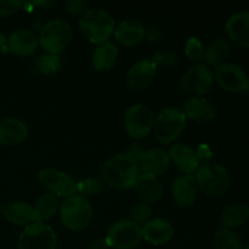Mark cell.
Returning a JSON list of instances; mask_svg holds the SVG:
<instances>
[{
  "label": "cell",
  "instance_id": "cell-19",
  "mask_svg": "<svg viewBox=\"0 0 249 249\" xmlns=\"http://www.w3.org/2000/svg\"><path fill=\"white\" fill-rule=\"evenodd\" d=\"M182 113L186 118L198 123H207L215 118V108L203 97H190L182 105Z\"/></svg>",
  "mask_w": 249,
  "mask_h": 249
},
{
  "label": "cell",
  "instance_id": "cell-24",
  "mask_svg": "<svg viewBox=\"0 0 249 249\" xmlns=\"http://www.w3.org/2000/svg\"><path fill=\"white\" fill-rule=\"evenodd\" d=\"M135 192L142 203H155L163 195V187L156 177L140 174L135 182Z\"/></svg>",
  "mask_w": 249,
  "mask_h": 249
},
{
  "label": "cell",
  "instance_id": "cell-39",
  "mask_svg": "<svg viewBox=\"0 0 249 249\" xmlns=\"http://www.w3.org/2000/svg\"><path fill=\"white\" fill-rule=\"evenodd\" d=\"M160 34H162V32L158 28H156V27H153V28H150L148 31H146L145 38H147L150 41H155L160 38Z\"/></svg>",
  "mask_w": 249,
  "mask_h": 249
},
{
  "label": "cell",
  "instance_id": "cell-15",
  "mask_svg": "<svg viewBox=\"0 0 249 249\" xmlns=\"http://www.w3.org/2000/svg\"><path fill=\"white\" fill-rule=\"evenodd\" d=\"M172 194L175 203L180 207H190L198 195V186L194 175L184 174L173 181Z\"/></svg>",
  "mask_w": 249,
  "mask_h": 249
},
{
  "label": "cell",
  "instance_id": "cell-1",
  "mask_svg": "<svg viewBox=\"0 0 249 249\" xmlns=\"http://www.w3.org/2000/svg\"><path fill=\"white\" fill-rule=\"evenodd\" d=\"M139 164L124 153L112 156L101 167V177L109 187L126 190L135 186L139 178Z\"/></svg>",
  "mask_w": 249,
  "mask_h": 249
},
{
  "label": "cell",
  "instance_id": "cell-34",
  "mask_svg": "<svg viewBox=\"0 0 249 249\" xmlns=\"http://www.w3.org/2000/svg\"><path fill=\"white\" fill-rule=\"evenodd\" d=\"M152 62L156 66H163V67H174L178 62V57L174 51L170 50H160L153 55Z\"/></svg>",
  "mask_w": 249,
  "mask_h": 249
},
{
  "label": "cell",
  "instance_id": "cell-13",
  "mask_svg": "<svg viewBox=\"0 0 249 249\" xmlns=\"http://www.w3.org/2000/svg\"><path fill=\"white\" fill-rule=\"evenodd\" d=\"M157 75V66L152 60H140L134 63L126 74V88L130 91L145 90L155 82Z\"/></svg>",
  "mask_w": 249,
  "mask_h": 249
},
{
  "label": "cell",
  "instance_id": "cell-16",
  "mask_svg": "<svg viewBox=\"0 0 249 249\" xmlns=\"http://www.w3.org/2000/svg\"><path fill=\"white\" fill-rule=\"evenodd\" d=\"M169 158L184 174L194 175L198 169L199 160L196 151L185 143H174L169 148Z\"/></svg>",
  "mask_w": 249,
  "mask_h": 249
},
{
  "label": "cell",
  "instance_id": "cell-17",
  "mask_svg": "<svg viewBox=\"0 0 249 249\" xmlns=\"http://www.w3.org/2000/svg\"><path fill=\"white\" fill-rule=\"evenodd\" d=\"M174 235V228L168 220L162 218L151 219L142 226V238L153 246H162L169 242Z\"/></svg>",
  "mask_w": 249,
  "mask_h": 249
},
{
  "label": "cell",
  "instance_id": "cell-41",
  "mask_svg": "<svg viewBox=\"0 0 249 249\" xmlns=\"http://www.w3.org/2000/svg\"><path fill=\"white\" fill-rule=\"evenodd\" d=\"M0 51L2 53L7 51V39L1 31H0Z\"/></svg>",
  "mask_w": 249,
  "mask_h": 249
},
{
  "label": "cell",
  "instance_id": "cell-26",
  "mask_svg": "<svg viewBox=\"0 0 249 249\" xmlns=\"http://www.w3.org/2000/svg\"><path fill=\"white\" fill-rule=\"evenodd\" d=\"M231 53V45L226 39L220 38L216 39V40L212 41L207 49H204V65L209 66H219L226 63V60L229 58Z\"/></svg>",
  "mask_w": 249,
  "mask_h": 249
},
{
  "label": "cell",
  "instance_id": "cell-38",
  "mask_svg": "<svg viewBox=\"0 0 249 249\" xmlns=\"http://www.w3.org/2000/svg\"><path fill=\"white\" fill-rule=\"evenodd\" d=\"M195 151H196V155H197V158H198V160H199V164L209 163V160L212 158V151L208 146L199 145V147Z\"/></svg>",
  "mask_w": 249,
  "mask_h": 249
},
{
  "label": "cell",
  "instance_id": "cell-29",
  "mask_svg": "<svg viewBox=\"0 0 249 249\" xmlns=\"http://www.w3.org/2000/svg\"><path fill=\"white\" fill-rule=\"evenodd\" d=\"M216 249H243L242 240L231 229L223 228L214 235Z\"/></svg>",
  "mask_w": 249,
  "mask_h": 249
},
{
  "label": "cell",
  "instance_id": "cell-37",
  "mask_svg": "<svg viewBox=\"0 0 249 249\" xmlns=\"http://www.w3.org/2000/svg\"><path fill=\"white\" fill-rule=\"evenodd\" d=\"M145 153H146V151L141 143H131V145L128 147V150L125 151V153H124V155L139 164V163L141 162V160L143 158V156H145Z\"/></svg>",
  "mask_w": 249,
  "mask_h": 249
},
{
  "label": "cell",
  "instance_id": "cell-3",
  "mask_svg": "<svg viewBox=\"0 0 249 249\" xmlns=\"http://www.w3.org/2000/svg\"><path fill=\"white\" fill-rule=\"evenodd\" d=\"M197 186L206 196L220 198L230 187V175L226 168L215 163H204L194 174Z\"/></svg>",
  "mask_w": 249,
  "mask_h": 249
},
{
  "label": "cell",
  "instance_id": "cell-31",
  "mask_svg": "<svg viewBox=\"0 0 249 249\" xmlns=\"http://www.w3.org/2000/svg\"><path fill=\"white\" fill-rule=\"evenodd\" d=\"M152 216V207L147 203H138L133 207L130 213V220L142 228L151 220Z\"/></svg>",
  "mask_w": 249,
  "mask_h": 249
},
{
  "label": "cell",
  "instance_id": "cell-42",
  "mask_svg": "<svg viewBox=\"0 0 249 249\" xmlns=\"http://www.w3.org/2000/svg\"><path fill=\"white\" fill-rule=\"evenodd\" d=\"M33 4L36 5V6H51V5H53V4H55V2H51V1L39 2V1H36V2H33Z\"/></svg>",
  "mask_w": 249,
  "mask_h": 249
},
{
  "label": "cell",
  "instance_id": "cell-33",
  "mask_svg": "<svg viewBox=\"0 0 249 249\" xmlns=\"http://www.w3.org/2000/svg\"><path fill=\"white\" fill-rule=\"evenodd\" d=\"M102 181L99 179H85L78 182V194L85 196H95L102 191Z\"/></svg>",
  "mask_w": 249,
  "mask_h": 249
},
{
  "label": "cell",
  "instance_id": "cell-4",
  "mask_svg": "<svg viewBox=\"0 0 249 249\" xmlns=\"http://www.w3.org/2000/svg\"><path fill=\"white\" fill-rule=\"evenodd\" d=\"M186 119L181 109L175 107L162 109L153 122V133L156 140L162 145L172 143L185 130Z\"/></svg>",
  "mask_w": 249,
  "mask_h": 249
},
{
  "label": "cell",
  "instance_id": "cell-35",
  "mask_svg": "<svg viewBox=\"0 0 249 249\" xmlns=\"http://www.w3.org/2000/svg\"><path fill=\"white\" fill-rule=\"evenodd\" d=\"M26 6L21 0H0V17H6Z\"/></svg>",
  "mask_w": 249,
  "mask_h": 249
},
{
  "label": "cell",
  "instance_id": "cell-7",
  "mask_svg": "<svg viewBox=\"0 0 249 249\" xmlns=\"http://www.w3.org/2000/svg\"><path fill=\"white\" fill-rule=\"evenodd\" d=\"M214 74L204 63H195L182 74L180 79V89L185 95L199 97L207 94L213 88Z\"/></svg>",
  "mask_w": 249,
  "mask_h": 249
},
{
  "label": "cell",
  "instance_id": "cell-9",
  "mask_svg": "<svg viewBox=\"0 0 249 249\" xmlns=\"http://www.w3.org/2000/svg\"><path fill=\"white\" fill-rule=\"evenodd\" d=\"M57 236L51 226L34 221L18 237V249H56Z\"/></svg>",
  "mask_w": 249,
  "mask_h": 249
},
{
  "label": "cell",
  "instance_id": "cell-10",
  "mask_svg": "<svg viewBox=\"0 0 249 249\" xmlns=\"http://www.w3.org/2000/svg\"><path fill=\"white\" fill-rule=\"evenodd\" d=\"M153 114L147 106L135 104L124 113V126L129 135L135 140H141L153 130Z\"/></svg>",
  "mask_w": 249,
  "mask_h": 249
},
{
  "label": "cell",
  "instance_id": "cell-18",
  "mask_svg": "<svg viewBox=\"0 0 249 249\" xmlns=\"http://www.w3.org/2000/svg\"><path fill=\"white\" fill-rule=\"evenodd\" d=\"M38 36L28 29H16L7 38V51L17 56H28L38 46Z\"/></svg>",
  "mask_w": 249,
  "mask_h": 249
},
{
  "label": "cell",
  "instance_id": "cell-25",
  "mask_svg": "<svg viewBox=\"0 0 249 249\" xmlns=\"http://www.w3.org/2000/svg\"><path fill=\"white\" fill-rule=\"evenodd\" d=\"M118 48L113 43L106 41L104 44H100L92 53V67L99 72H107L114 67L118 60Z\"/></svg>",
  "mask_w": 249,
  "mask_h": 249
},
{
  "label": "cell",
  "instance_id": "cell-30",
  "mask_svg": "<svg viewBox=\"0 0 249 249\" xmlns=\"http://www.w3.org/2000/svg\"><path fill=\"white\" fill-rule=\"evenodd\" d=\"M62 67V61L60 56L55 53H45L36 58V68L40 74L53 75Z\"/></svg>",
  "mask_w": 249,
  "mask_h": 249
},
{
  "label": "cell",
  "instance_id": "cell-36",
  "mask_svg": "<svg viewBox=\"0 0 249 249\" xmlns=\"http://www.w3.org/2000/svg\"><path fill=\"white\" fill-rule=\"evenodd\" d=\"M65 7L66 11L71 16H79V15H83L85 12L87 2L84 0H70V1H66Z\"/></svg>",
  "mask_w": 249,
  "mask_h": 249
},
{
  "label": "cell",
  "instance_id": "cell-44",
  "mask_svg": "<svg viewBox=\"0 0 249 249\" xmlns=\"http://www.w3.org/2000/svg\"><path fill=\"white\" fill-rule=\"evenodd\" d=\"M246 249H249V246H248V247H247V248H246Z\"/></svg>",
  "mask_w": 249,
  "mask_h": 249
},
{
  "label": "cell",
  "instance_id": "cell-23",
  "mask_svg": "<svg viewBox=\"0 0 249 249\" xmlns=\"http://www.w3.org/2000/svg\"><path fill=\"white\" fill-rule=\"evenodd\" d=\"M2 215L9 223L14 224V225L24 226V228L36 221L33 207L27 202L22 201L11 202L5 206L2 209Z\"/></svg>",
  "mask_w": 249,
  "mask_h": 249
},
{
  "label": "cell",
  "instance_id": "cell-28",
  "mask_svg": "<svg viewBox=\"0 0 249 249\" xmlns=\"http://www.w3.org/2000/svg\"><path fill=\"white\" fill-rule=\"evenodd\" d=\"M249 219V208L245 204H235L221 214V223L226 229H235L243 225Z\"/></svg>",
  "mask_w": 249,
  "mask_h": 249
},
{
  "label": "cell",
  "instance_id": "cell-20",
  "mask_svg": "<svg viewBox=\"0 0 249 249\" xmlns=\"http://www.w3.org/2000/svg\"><path fill=\"white\" fill-rule=\"evenodd\" d=\"M113 34L118 43L125 46H133L145 39L146 29L139 21L129 18L117 24Z\"/></svg>",
  "mask_w": 249,
  "mask_h": 249
},
{
  "label": "cell",
  "instance_id": "cell-32",
  "mask_svg": "<svg viewBox=\"0 0 249 249\" xmlns=\"http://www.w3.org/2000/svg\"><path fill=\"white\" fill-rule=\"evenodd\" d=\"M185 53L190 61L195 63H201L204 55V48L202 41L197 36H191L187 39L186 45H185Z\"/></svg>",
  "mask_w": 249,
  "mask_h": 249
},
{
  "label": "cell",
  "instance_id": "cell-21",
  "mask_svg": "<svg viewBox=\"0 0 249 249\" xmlns=\"http://www.w3.org/2000/svg\"><path fill=\"white\" fill-rule=\"evenodd\" d=\"M226 32L231 40L249 48V11L231 15L226 21Z\"/></svg>",
  "mask_w": 249,
  "mask_h": 249
},
{
  "label": "cell",
  "instance_id": "cell-27",
  "mask_svg": "<svg viewBox=\"0 0 249 249\" xmlns=\"http://www.w3.org/2000/svg\"><path fill=\"white\" fill-rule=\"evenodd\" d=\"M36 221L44 223L53 218L58 211V199L53 194H43L36 198L33 207Z\"/></svg>",
  "mask_w": 249,
  "mask_h": 249
},
{
  "label": "cell",
  "instance_id": "cell-43",
  "mask_svg": "<svg viewBox=\"0 0 249 249\" xmlns=\"http://www.w3.org/2000/svg\"><path fill=\"white\" fill-rule=\"evenodd\" d=\"M2 209H4V207H2L1 204H0V214H2Z\"/></svg>",
  "mask_w": 249,
  "mask_h": 249
},
{
  "label": "cell",
  "instance_id": "cell-22",
  "mask_svg": "<svg viewBox=\"0 0 249 249\" xmlns=\"http://www.w3.org/2000/svg\"><path fill=\"white\" fill-rule=\"evenodd\" d=\"M170 158L167 151L163 148H151L146 151L145 156L141 160L140 167L142 170V174L152 175L157 178L158 175L163 174L169 167Z\"/></svg>",
  "mask_w": 249,
  "mask_h": 249
},
{
  "label": "cell",
  "instance_id": "cell-40",
  "mask_svg": "<svg viewBox=\"0 0 249 249\" xmlns=\"http://www.w3.org/2000/svg\"><path fill=\"white\" fill-rule=\"evenodd\" d=\"M108 245H107L106 240L105 238H97V240L92 241L91 245H90L89 249H108Z\"/></svg>",
  "mask_w": 249,
  "mask_h": 249
},
{
  "label": "cell",
  "instance_id": "cell-14",
  "mask_svg": "<svg viewBox=\"0 0 249 249\" xmlns=\"http://www.w3.org/2000/svg\"><path fill=\"white\" fill-rule=\"evenodd\" d=\"M28 126L23 121L12 117L0 119V145L12 147L23 142L28 136Z\"/></svg>",
  "mask_w": 249,
  "mask_h": 249
},
{
  "label": "cell",
  "instance_id": "cell-6",
  "mask_svg": "<svg viewBox=\"0 0 249 249\" xmlns=\"http://www.w3.org/2000/svg\"><path fill=\"white\" fill-rule=\"evenodd\" d=\"M73 36L72 27L61 18L51 19L46 22L40 29L39 43L48 53L58 55L63 49L68 46Z\"/></svg>",
  "mask_w": 249,
  "mask_h": 249
},
{
  "label": "cell",
  "instance_id": "cell-5",
  "mask_svg": "<svg viewBox=\"0 0 249 249\" xmlns=\"http://www.w3.org/2000/svg\"><path fill=\"white\" fill-rule=\"evenodd\" d=\"M91 204L85 197L75 196L66 198L60 207L61 221L67 229L72 231H79L87 228L92 220Z\"/></svg>",
  "mask_w": 249,
  "mask_h": 249
},
{
  "label": "cell",
  "instance_id": "cell-8",
  "mask_svg": "<svg viewBox=\"0 0 249 249\" xmlns=\"http://www.w3.org/2000/svg\"><path fill=\"white\" fill-rule=\"evenodd\" d=\"M105 240L109 248L131 249L142 240V228L130 219H122L108 229Z\"/></svg>",
  "mask_w": 249,
  "mask_h": 249
},
{
  "label": "cell",
  "instance_id": "cell-2",
  "mask_svg": "<svg viewBox=\"0 0 249 249\" xmlns=\"http://www.w3.org/2000/svg\"><path fill=\"white\" fill-rule=\"evenodd\" d=\"M83 36L92 44H104L113 36L116 21L108 11L100 7L87 10L79 19Z\"/></svg>",
  "mask_w": 249,
  "mask_h": 249
},
{
  "label": "cell",
  "instance_id": "cell-12",
  "mask_svg": "<svg viewBox=\"0 0 249 249\" xmlns=\"http://www.w3.org/2000/svg\"><path fill=\"white\" fill-rule=\"evenodd\" d=\"M218 84L230 92H240L249 89V78L246 71L235 63H224L215 70Z\"/></svg>",
  "mask_w": 249,
  "mask_h": 249
},
{
  "label": "cell",
  "instance_id": "cell-11",
  "mask_svg": "<svg viewBox=\"0 0 249 249\" xmlns=\"http://www.w3.org/2000/svg\"><path fill=\"white\" fill-rule=\"evenodd\" d=\"M38 180L41 186L48 189L56 197L70 198L78 194V182L61 170L46 168L39 173Z\"/></svg>",
  "mask_w": 249,
  "mask_h": 249
}]
</instances>
